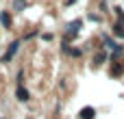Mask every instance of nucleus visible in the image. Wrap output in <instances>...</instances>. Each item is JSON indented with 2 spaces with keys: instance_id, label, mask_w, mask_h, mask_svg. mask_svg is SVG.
<instances>
[{
  "instance_id": "3",
  "label": "nucleus",
  "mask_w": 124,
  "mask_h": 119,
  "mask_svg": "<svg viewBox=\"0 0 124 119\" xmlns=\"http://www.w3.org/2000/svg\"><path fill=\"white\" fill-rule=\"evenodd\" d=\"M78 119H96V108L94 106H85L78 111Z\"/></svg>"
},
{
  "instance_id": "8",
  "label": "nucleus",
  "mask_w": 124,
  "mask_h": 119,
  "mask_svg": "<svg viewBox=\"0 0 124 119\" xmlns=\"http://www.w3.org/2000/svg\"><path fill=\"white\" fill-rule=\"evenodd\" d=\"M0 24L4 26V28H11V15L4 11V13H0Z\"/></svg>"
},
{
  "instance_id": "5",
  "label": "nucleus",
  "mask_w": 124,
  "mask_h": 119,
  "mask_svg": "<svg viewBox=\"0 0 124 119\" xmlns=\"http://www.w3.org/2000/svg\"><path fill=\"white\" fill-rule=\"evenodd\" d=\"M109 74H111L113 78H120V76L124 74V65H120V63H113V65H111V72H109Z\"/></svg>"
},
{
  "instance_id": "14",
  "label": "nucleus",
  "mask_w": 124,
  "mask_h": 119,
  "mask_svg": "<svg viewBox=\"0 0 124 119\" xmlns=\"http://www.w3.org/2000/svg\"><path fill=\"white\" fill-rule=\"evenodd\" d=\"M0 119H4V117H0Z\"/></svg>"
},
{
  "instance_id": "9",
  "label": "nucleus",
  "mask_w": 124,
  "mask_h": 119,
  "mask_svg": "<svg viewBox=\"0 0 124 119\" xmlns=\"http://www.w3.org/2000/svg\"><path fill=\"white\" fill-rule=\"evenodd\" d=\"M113 11H116V15H118V22H122V24H124V9H122V7H116Z\"/></svg>"
},
{
  "instance_id": "10",
  "label": "nucleus",
  "mask_w": 124,
  "mask_h": 119,
  "mask_svg": "<svg viewBox=\"0 0 124 119\" xmlns=\"http://www.w3.org/2000/svg\"><path fill=\"white\" fill-rule=\"evenodd\" d=\"M68 54L76 59V56H81V54H83V50H81V48H70V52H68Z\"/></svg>"
},
{
  "instance_id": "1",
  "label": "nucleus",
  "mask_w": 124,
  "mask_h": 119,
  "mask_svg": "<svg viewBox=\"0 0 124 119\" xmlns=\"http://www.w3.org/2000/svg\"><path fill=\"white\" fill-rule=\"evenodd\" d=\"M20 46H22V43H20L17 39H15V41H11V43H9V48H7V52H4V54H2V59H0V63H9V61L17 54Z\"/></svg>"
},
{
  "instance_id": "4",
  "label": "nucleus",
  "mask_w": 124,
  "mask_h": 119,
  "mask_svg": "<svg viewBox=\"0 0 124 119\" xmlns=\"http://www.w3.org/2000/svg\"><path fill=\"white\" fill-rule=\"evenodd\" d=\"M83 26V20H74V22H70L65 28H68V33L70 35H78V28Z\"/></svg>"
},
{
  "instance_id": "6",
  "label": "nucleus",
  "mask_w": 124,
  "mask_h": 119,
  "mask_svg": "<svg viewBox=\"0 0 124 119\" xmlns=\"http://www.w3.org/2000/svg\"><path fill=\"white\" fill-rule=\"evenodd\" d=\"M111 33H113L116 37L124 39V24H122V22H116V24H113V30H111Z\"/></svg>"
},
{
  "instance_id": "12",
  "label": "nucleus",
  "mask_w": 124,
  "mask_h": 119,
  "mask_svg": "<svg viewBox=\"0 0 124 119\" xmlns=\"http://www.w3.org/2000/svg\"><path fill=\"white\" fill-rule=\"evenodd\" d=\"M41 39H44V41H52V33H44Z\"/></svg>"
},
{
  "instance_id": "7",
  "label": "nucleus",
  "mask_w": 124,
  "mask_h": 119,
  "mask_svg": "<svg viewBox=\"0 0 124 119\" xmlns=\"http://www.w3.org/2000/svg\"><path fill=\"white\" fill-rule=\"evenodd\" d=\"M107 61H109L107 52H98V54L94 56V65H102V63H107Z\"/></svg>"
},
{
  "instance_id": "13",
  "label": "nucleus",
  "mask_w": 124,
  "mask_h": 119,
  "mask_svg": "<svg viewBox=\"0 0 124 119\" xmlns=\"http://www.w3.org/2000/svg\"><path fill=\"white\" fill-rule=\"evenodd\" d=\"M74 2H76V0H65V4H74Z\"/></svg>"
},
{
  "instance_id": "2",
  "label": "nucleus",
  "mask_w": 124,
  "mask_h": 119,
  "mask_svg": "<svg viewBox=\"0 0 124 119\" xmlns=\"http://www.w3.org/2000/svg\"><path fill=\"white\" fill-rule=\"evenodd\" d=\"M15 98H17V102L26 104V102L31 100V91H28L24 85H17V87H15Z\"/></svg>"
},
{
  "instance_id": "11",
  "label": "nucleus",
  "mask_w": 124,
  "mask_h": 119,
  "mask_svg": "<svg viewBox=\"0 0 124 119\" xmlns=\"http://www.w3.org/2000/svg\"><path fill=\"white\" fill-rule=\"evenodd\" d=\"M24 7H26V2H24V0H15V9H17V11H22Z\"/></svg>"
}]
</instances>
